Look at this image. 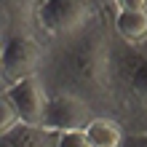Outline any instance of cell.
<instances>
[{"mask_svg":"<svg viewBox=\"0 0 147 147\" xmlns=\"http://www.w3.org/2000/svg\"><path fill=\"white\" fill-rule=\"evenodd\" d=\"M112 54L115 32L107 30L99 16L80 35L56 43L40 75L51 91H75L91 99L102 112H112Z\"/></svg>","mask_w":147,"mask_h":147,"instance_id":"cell-1","label":"cell"},{"mask_svg":"<svg viewBox=\"0 0 147 147\" xmlns=\"http://www.w3.org/2000/svg\"><path fill=\"white\" fill-rule=\"evenodd\" d=\"M112 115L134 134H147V46H126L115 38L112 54Z\"/></svg>","mask_w":147,"mask_h":147,"instance_id":"cell-2","label":"cell"},{"mask_svg":"<svg viewBox=\"0 0 147 147\" xmlns=\"http://www.w3.org/2000/svg\"><path fill=\"white\" fill-rule=\"evenodd\" d=\"M99 8L94 0H40L35 11V24L40 35L51 43H64L99 19Z\"/></svg>","mask_w":147,"mask_h":147,"instance_id":"cell-3","label":"cell"},{"mask_svg":"<svg viewBox=\"0 0 147 147\" xmlns=\"http://www.w3.org/2000/svg\"><path fill=\"white\" fill-rule=\"evenodd\" d=\"M48 48L43 46L40 35L30 30H16L3 35V56H0V72H3V88L38 75L46 64Z\"/></svg>","mask_w":147,"mask_h":147,"instance_id":"cell-4","label":"cell"},{"mask_svg":"<svg viewBox=\"0 0 147 147\" xmlns=\"http://www.w3.org/2000/svg\"><path fill=\"white\" fill-rule=\"evenodd\" d=\"M99 107L91 99L80 96L75 91H51L48 112H46V126L59 134H75L86 131V126L99 115Z\"/></svg>","mask_w":147,"mask_h":147,"instance_id":"cell-5","label":"cell"},{"mask_svg":"<svg viewBox=\"0 0 147 147\" xmlns=\"http://www.w3.org/2000/svg\"><path fill=\"white\" fill-rule=\"evenodd\" d=\"M3 94L13 102L16 112H19L22 123H32V126H46V112H48V102H51V88L46 83V78L40 72L30 75L24 80L3 88Z\"/></svg>","mask_w":147,"mask_h":147,"instance_id":"cell-6","label":"cell"},{"mask_svg":"<svg viewBox=\"0 0 147 147\" xmlns=\"http://www.w3.org/2000/svg\"><path fill=\"white\" fill-rule=\"evenodd\" d=\"M62 136L48 126H32V123H16L13 128L0 134V147H59Z\"/></svg>","mask_w":147,"mask_h":147,"instance_id":"cell-7","label":"cell"},{"mask_svg":"<svg viewBox=\"0 0 147 147\" xmlns=\"http://www.w3.org/2000/svg\"><path fill=\"white\" fill-rule=\"evenodd\" d=\"M126 131L123 120L112 112H99L96 118L86 126V142L88 147H126Z\"/></svg>","mask_w":147,"mask_h":147,"instance_id":"cell-8","label":"cell"},{"mask_svg":"<svg viewBox=\"0 0 147 147\" xmlns=\"http://www.w3.org/2000/svg\"><path fill=\"white\" fill-rule=\"evenodd\" d=\"M112 32L126 46H147V8L142 11H115L112 16Z\"/></svg>","mask_w":147,"mask_h":147,"instance_id":"cell-9","label":"cell"},{"mask_svg":"<svg viewBox=\"0 0 147 147\" xmlns=\"http://www.w3.org/2000/svg\"><path fill=\"white\" fill-rule=\"evenodd\" d=\"M16 123H22V118H19V112H16L13 102L3 94V96H0V134L8 131V128H13Z\"/></svg>","mask_w":147,"mask_h":147,"instance_id":"cell-10","label":"cell"},{"mask_svg":"<svg viewBox=\"0 0 147 147\" xmlns=\"http://www.w3.org/2000/svg\"><path fill=\"white\" fill-rule=\"evenodd\" d=\"M115 11H142L147 8V0H112Z\"/></svg>","mask_w":147,"mask_h":147,"instance_id":"cell-11","label":"cell"},{"mask_svg":"<svg viewBox=\"0 0 147 147\" xmlns=\"http://www.w3.org/2000/svg\"><path fill=\"white\" fill-rule=\"evenodd\" d=\"M59 147H88V142H86L83 131H75V134H64Z\"/></svg>","mask_w":147,"mask_h":147,"instance_id":"cell-12","label":"cell"}]
</instances>
